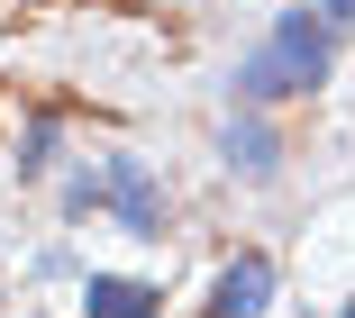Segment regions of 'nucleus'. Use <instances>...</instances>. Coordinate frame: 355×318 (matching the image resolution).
Segmentation results:
<instances>
[{"label":"nucleus","instance_id":"nucleus-1","mask_svg":"<svg viewBox=\"0 0 355 318\" xmlns=\"http://www.w3.org/2000/svg\"><path fill=\"white\" fill-rule=\"evenodd\" d=\"M337 19L319 10V0H301V10H282L273 28H264V46L255 55H237V100L246 109H273V100H292V91H319L328 73H337Z\"/></svg>","mask_w":355,"mask_h":318},{"label":"nucleus","instance_id":"nucleus-2","mask_svg":"<svg viewBox=\"0 0 355 318\" xmlns=\"http://www.w3.org/2000/svg\"><path fill=\"white\" fill-rule=\"evenodd\" d=\"M64 218H119L128 236H164V182L137 154H101L64 182Z\"/></svg>","mask_w":355,"mask_h":318},{"label":"nucleus","instance_id":"nucleus-3","mask_svg":"<svg viewBox=\"0 0 355 318\" xmlns=\"http://www.w3.org/2000/svg\"><path fill=\"white\" fill-rule=\"evenodd\" d=\"M219 164H228V173H246V182H273V164H282V127H273L264 109H246V100H237V109L219 118Z\"/></svg>","mask_w":355,"mask_h":318},{"label":"nucleus","instance_id":"nucleus-4","mask_svg":"<svg viewBox=\"0 0 355 318\" xmlns=\"http://www.w3.org/2000/svg\"><path fill=\"white\" fill-rule=\"evenodd\" d=\"M264 309H273V255L246 246L219 282H209V318H264Z\"/></svg>","mask_w":355,"mask_h":318},{"label":"nucleus","instance_id":"nucleus-5","mask_svg":"<svg viewBox=\"0 0 355 318\" xmlns=\"http://www.w3.org/2000/svg\"><path fill=\"white\" fill-rule=\"evenodd\" d=\"M83 318H164V291L128 282V273H92L83 282Z\"/></svg>","mask_w":355,"mask_h":318},{"label":"nucleus","instance_id":"nucleus-6","mask_svg":"<svg viewBox=\"0 0 355 318\" xmlns=\"http://www.w3.org/2000/svg\"><path fill=\"white\" fill-rule=\"evenodd\" d=\"M55 136H64L55 118H28V136H19V182H37V173H46V154H55Z\"/></svg>","mask_w":355,"mask_h":318},{"label":"nucleus","instance_id":"nucleus-7","mask_svg":"<svg viewBox=\"0 0 355 318\" xmlns=\"http://www.w3.org/2000/svg\"><path fill=\"white\" fill-rule=\"evenodd\" d=\"M319 10H328V19H337V28H355V0H319Z\"/></svg>","mask_w":355,"mask_h":318},{"label":"nucleus","instance_id":"nucleus-8","mask_svg":"<svg viewBox=\"0 0 355 318\" xmlns=\"http://www.w3.org/2000/svg\"><path fill=\"white\" fill-rule=\"evenodd\" d=\"M337 318H355V300H346V309H337Z\"/></svg>","mask_w":355,"mask_h":318}]
</instances>
